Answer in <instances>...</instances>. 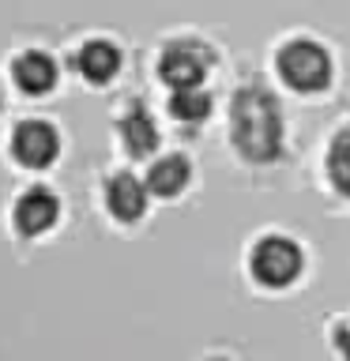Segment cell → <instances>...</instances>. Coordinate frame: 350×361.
<instances>
[{
    "mask_svg": "<svg viewBox=\"0 0 350 361\" xmlns=\"http://www.w3.org/2000/svg\"><path fill=\"white\" fill-rule=\"evenodd\" d=\"M234 147L248 162H275L282 151V109L271 90L241 87L234 94Z\"/></svg>",
    "mask_w": 350,
    "mask_h": 361,
    "instance_id": "1",
    "label": "cell"
},
{
    "mask_svg": "<svg viewBox=\"0 0 350 361\" xmlns=\"http://www.w3.org/2000/svg\"><path fill=\"white\" fill-rule=\"evenodd\" d=\"M279 75L301 94H316L332 83V53L320 42L298 38L279 49Z\"/></svg>",
    "mask_w": 350,
    "mask_h": 361,
    "instance_id": "2",
    "label": "cell"
},
{
    "mask_svg": "<svg viewBox=\"0 0 350 361\" xmlns=\"http://www.w3.org/2000/svg\"><path fill=\"white\" fill-rule=\"evenodd\" d=\"M301 267H305V256L290 237H264V241L253 248V275L271 290L290 286V282L301 275Z\"/></svg>",
    "mask_w": 350,
    "mask_h": 361,
    "instance_id": "3",
    "label": "cell"
},
{
    "mask_svg": "<svg viewBox=\"0 0 350 361\" xmlns=\"http://www.w3.org/2000/svg\"><path fill=\"white\" fill-rule=\"evenodd\" d=\"M215 61V53L207 49L203 42H174L166 45L162 56H158V75L166 79L174 90L181 87H200L203 75H207V68Z\"/></svg>",
    "mask_w": 350,
    "mask_h": 361,
    "instance_id": "4",
    "label": "cell"
},
{
    "mask_svg": "<svg viewBox=\"0 0 350 361\" xmlns=\"http://www.w3.org/2000/svg\"><path fill=\"white\" fill-rule=\"evenodd\" d=\"M11 151L23 166L30 169H45L56 162V154H61V135H56L53 124L45 121H23L16 135H11Z\"/></svg>",
    "mask_w": 350,
    "mask_h": 361,
    "instance_id": "5",
    "label": "cell"
},
{
    "mask_svg": "<svg viewBox=\"0 0 350 361\" xmlns=\"http://www.w3.org/2000/svg\"><path fill=\"white\" fill-rule=\"evenodd\" d=\"M56 214H61V200L53 196L49 188H27L23 196L16 200V226H19V233H45L49 226L56 222Z\"/></svg>",
    "mask_w": 350,
    "mask_h": 361,
    "instance_id": "6",
    "label": "cell"
},
{
    "mask_svg": "<svg viewBox=\"0 0 350 361\" xmlns=\"http://www.w3.org/2000/svg\"><path fill=\"white\" fill-rule=\"evenodd\" d=\"M147 192H151V188H147V180L132 177V173H117L106 185V203H109L113 219L140 222L143 211H147Z\"/></svg>",
    "mask_w": 350,
    "mask_h": 361,
    "instance_id": "7",
    "label": "cell"
},
{
    "mask_svg": "<svg viewBox=\"0 0 350 361\" xmlns=\"http://www.w3.org/2000/svg\"><path fill=\"white\" fill-rule=\"evenodd\" d=\"M11 75H16V87L23 94H45L56 83V61L42 49H27L16 56L11 64Z\"/></svg>",
    "mask_w": 350,
    "mask_h": 361,
    "instance_id": "8",
    "label": "cell"
},
{
    "mask_svg": "<svg viewBox=\"0 0 350 361\" xmlns=\"http://www.w3.org/2000/svg\"><path fill=\"white\" fill-rule=\"evenodd\" d=\"M76 68H79V75H83L87 83H109V79L117 75V68H121V49L106 38H95L76 53Z\"/></svg>",
    "mask_w": 350,
    "mask_h": 361,
    "instance_id": "9",
    "label": "cell"
},
{
    "mask_svg": "<svg viewBox=\"0 0 350 361\" xmlns=\"http://www.w3.org/2000/svg\"><path fill=\"white\" fill-rule=\"evenodd\" d=\"M121 143L132 158H147L158 147V128H155V117L147 113L143 106H132L128 113L121 117Z\"/></svg>",
    "mask_w": 350,
    "mask_h": 361,
    "instance_id": "10",
    "label": "cell"
},
{
    "mask_svg": "<svg viewBox=\"0 0 350 361\" xmlns=\"http://www.w3.org/2000/svg\"><path fill=\"white\" fill-rule=\"evenodd\" d=\"M188 180H192V169H188L185 154H162L151 169H147V188H151L155 196H162V200L185 192Z\"/></svg>",
    "mask_w": 350,
    "mask_h": 361,
    "instance_id": "11",
    "label": "cell"
},
{
    "mask_svg": "<svg viewBox=\"0 0 350 361\" xmlns=\"http://www.w3.org/2000/svg\"><path fill=\"white\" fill-rule=\"evenodd\" d=\"M169 113L185 124H200V121L211 117V94L203 87H181V90H174V98H169Z\"/></svg>",
    "mask_w": 350,
    "mask_h": 361,
    "instance_id": "12",
    "label": "cell"
},
{
    "mask_svg": "<svg viewBox=\"0 0 350 361\" xmlns=\"http://www.w3.org/2000/svg\"><path fill=\"white\" fill-rule=\"evenodd\" d=\"M327 177H332L335 192L350 200V128L335 132L332 147H327Z\"/></svg>",
    "mask_w": 350,
    "mask_h": 361,
    "instance_id": "13",
    "label": "cell"
},
{
    "mask_svg": "<svg viewBox=\"0 0 350 361\" xmlns=\"http://www.w3.org/2000/svg\"><path fill=\"white\" fill-rule=\"evenodd\" d=\"M335 343H339V350H343V361H350V327H339Z\"/></svg>",
    "mask_w": 350,
    "mask_h": 361,
    "instance_id": "14",
    "label": "cell"
},
{
    "mask_svg": "<svg viewBox=\"0 0 350 361\" xmlns=\"http://www.w3.org/2000/svg\"><path fill=\"white\" fill-rule=\"evenodd\" d=\"M0 102H4V94H0Z\"/></svg>",
    "mask_w": 350,
    "mask_h": 361,
    "instance_id": "15",
    "label": "cell"
},
{
    "mask_svg": "<svg viewBox=\"0 0 350 361\" xmlns=\"http://www.w3.org/2000/svg\"><path fill=\"white\" fill-rule=\"evenodd\" d=\"M215 361H222V357H215Z\"/></svg>",
    "mask_w": 350,
    "mask_h": 361,
    "instance_id": "16",
    "label": "cell"
}]
</instances>
